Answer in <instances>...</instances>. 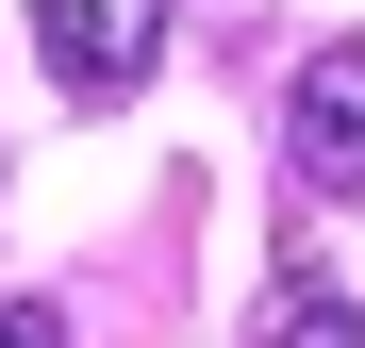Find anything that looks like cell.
I'll list each match as a JSON object with an SVG mask.
<instances>
[{"label":"cell","instance_id":"obj_1","mask_svg":"<svg viewBox=\"0 0 365 348\" xmlns=\"http://www.w3.org/2000/svg\"><path fill=\"white\" fill-rule=\"evenodd\" d=\"M34 67H50L67 116L150 100V67H166V0H34Z\"/></svg>","mask_w":365,"mask_h":348},{"label":"cell","instance_id":"obj_2","mask_svg":"<svg viewBox=\"0 0 365 348\" xmlns=\"http://www.w3.org/2000/svg\"><path fill=\"white\" fill-rule=\"evenodd\" d=\"M282 166L316 199H365V33H332L316 67L282 83Z\"/></svg>","mask_w":365,"mask_h":348},{"label":"cell","instance_id":"obj_3","mask_svg":"<svg viewBox=\"0 0 365 348\" xmlns=\"http://www.w3.org/2000/svg\"><path fill=\"white\" fill-rule=\"evenodd\" d=\"M250 348H365V299L332 265H282L266 299H250Z\"/></svg>","mask_w":365,"mask_h":348},{"label":"cell","instance_id":"obj_4","mask_svg":"<svg viewBox=\"0 0 365 348\" xmlns=\"http://www.w3.org/2000/svg\"><path fill=\"white\" fill-rule=\"evenodd\" d=\"M0 348H67V315L50 299H0Z\"/></svg>","mask_w":365,"mask_h":348}]
</instances>
